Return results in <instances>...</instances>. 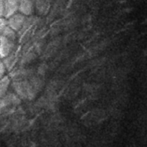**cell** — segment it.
<instances>
[{
    "instance_id": "obj_1",
    "label": "cell",
    "mask_w": 147,
    "mask_h": 147,
    "mask_svg": "<svg viewBox=\"0 0 147 147\" xmlns=\"http://www.w3.org/2000/svg\"><path fill=\"white\" fill-rule=\"evenodd\" d=\"M16 41V33L7 26L0 34V58L4 59L13 53Z\"/></svg>"
},
{
    "instance_id": "obj_2",
    "label": "cell",
    "mask_w": 147,
    "mask_h": 147,
    "mask_svg": "<svg viewBox=\"0 0 147 147\" xmlns=\"http://www.w3.org/2000/svg\"><path fill=\"white\" fill-rule=\"evenodd\" d=\"M27 17L21 13H16L10 16L7 20V24L8 27L11 28L12 30H14L16 33H19L20 31L22 29L24 26V23L26 21Z\"/></svg>"
},
{
    "instance_id": "obj_3",
    "label": "cell",
    "mask_w": 147,
    "mask_h": 147,
    "mask_svg": "<svg viewBox=\"0 0 147 147\" xmlns=\"http://www.w3.org/2000/svg\"><path fill=\"white\" fill-rule=\"evenodd\" d=\"M35 1L36 0H20L18 11L25 16H31L34 11Z\"/></svg>"
},
{
    "instance_id": "obj_4",
    "label": "cell",
    "mask_w": 147,
    "mask_h": 147,
    "mask_svg": "<svg viewBox=\"0 0 147 147\" xmlns=\"http://www.w3.org/2000/svg\"><path fill=\"white\" fill-rule=\"evenodd\" d=\"M20 0H5L4 18L8 19L19 11Z\"/></svg>"
},
{
    "instance_id": "obj_5",
    "label": "cell",
    "mask_w": 147,
    "mask_h": 147,
    "mask_svg": "<svg viewBox=\"0 0 147 147\" xmlns=\"http://www.w3.org/2000/svg\"><path fill=\"white\" fill-rule=\"evenodd\" d=\"M10 85V79L8 76H5L3 79L0 80V98L3 97L7 92Z\"/></svg>"
},
{
    "instance_id": "obj_6",
    "label": "cell",
    "mask_w": 147,
    "mask_h": 147,
    "mask_svg": "<svg viewBox=\"0 0 147 147\" xmlns=\"http://www.w3.org/2000/svg\"><path fill=\"white\" fill-rule=\"evenodd\" d=\"M7 26H8V24H7V20L4 18V17L0 18V34L4 31L5 29Z\"/></svg>"
},
{
    "instance_id": "obj_7",
    "label": "cell",
    "mask_w": 147,
    "mask_h": 147,
    "mask_svg": "<svg viewBox=\"0 0 147 147\" xmlns=\"http://www.w3.org/2000/svg\"><path fill=\"white\" fill-rule=\"evenodd\" d=\"M5 72H6V66L3 60L0 59V80L5 76Z\"/></svg>"
},
{
    "instance_id": "obj_8",
    "label": "cell",
    "mask_w": 147,
    "mask_h": 147,
    "mask_svg": "<svg viewBox=\"0 0 147 147\" xmlns=\"http://www.w3.org/2000/svg\"><path fill=\"white\" fill-rule=\"evenodd\" d=\"M5 0H0V18L4 17Z\"/></svg>"
}]
</instances>
